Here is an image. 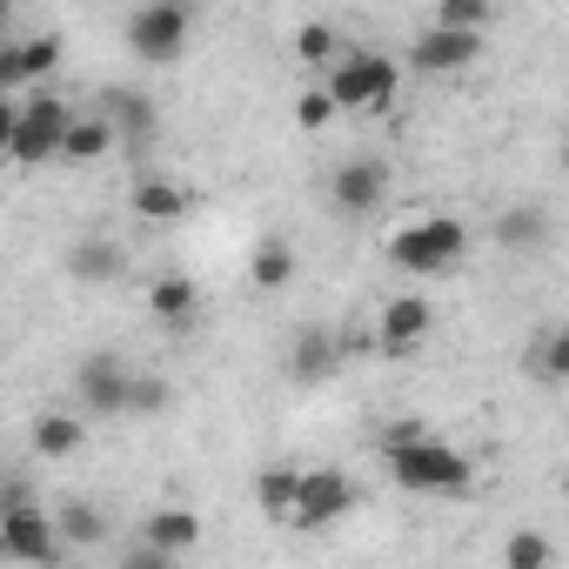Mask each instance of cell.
Wrapping results in <instances>:
<instances>
[{"label": "cell", "mask_w": 569, "mask_h": 569, "mask_svg": "<svg viewBox=\"0 0 569 569\" xmlns=\"http://www.w3.org/2000/svg\"><path fill=\"white\" fill-rule=\"evenodd\" d=\"M382 462H389V482L409 489V496H469V482H476V462L456 442L429 436L422 422H389L382 429Z\"/></svg>", "instance_id": "cell-1"}, {"label": "cell", "mask_w": 569, "mask_h": 569, "mask_svg": "<svg viewBox=\"0 0 569 569\" xmlns=\"http://www.w3.org/2000/svg\"><path fill=\"white\" fill-rule=\"evenodd\" d=\"M322 88L336 114H382L402 88V61L382 48H336V61L322 68Z\"/></svg>", "instance_id": "cell-2"}, {"label": "cell", "mask_w": 569, "mask_h": 569, "mask_svg": "<svg viewBox=\"0 0 569 569\" xmlns=\"http://www.w3.org/2000/svg\"><path fill=\"white\" fill-rule=\"evenodd\" d=\"M382 248H389V261H396L402 274H442V268H456V261L469 254V221H456V214H442V208H422V214L396 221Z\"/></svg>", "instance_id": "cell-3"}, {"label": "cell", "mask_w": 569, "mask_h": 569, "mask_svg": "<svg viewBox=\"0 0 569 569\" xmlns=\"http://www.w3.org/2000/svg\"><path fill=\"white\" fill-rule=\"evenodd\" d=\"M194 48V0H141L128 14V54L141 68H174Z\"/></svg>", "instance_id": "cell-4"}, {"label": "cell", "mask_w": 569, "mask_h": 569, "mask_svg": "<svg viewBox=\"0 0 569 569\" xmlns=\"http://www.w3.org/2000/svg\"><path fill=\"white\" fill-rule=\"evenodd\" d=\"M0 556H14V562H68L54 509H41L21 482L0 489Z\"/></svg>", "instance_id": "cell-5"}, {"label": "cell", "mask_w": 569, "mask_h": 569, "mask_svg": "<svg viewBox=\"0 0 569 569\" xmlns=\"http://www.w3.org/2000/svg\"><path fill=\"white\" fill-rule=\"evenodd\" d=\"M68 121H74V108H68L54 88H34V94H21V114H14L8 161H21V168H48V161H61V134H68Z\"/></svg>", "instance_id": "cell-6"}, {"label": "cell", "mask_w": 569, "mask_h": 569, "mask_svg": "<svg viewBox=\"0 0 569 569\" xmlns=\"http://www.w3.org/2000/svg\"><path fill=\"white\" fill-rule=\"evenodd\" d=\"M362 489L349 469L336 462H316V469H296V502H289V529H329L342 516H356Z\"/></svg>", "instance_id": "cell-7"}, {"label": "cell", "mask_w": 569, "mask_h": 569, "mask_svg": "<svg viewBox=\"0 0 569 569\" xmlns=\"http://www.w3.org/2000/svg\"><path fill=\"white\" fill-rule=\"evenodd\" d=\"M429 336H436V302H429V296H389V302L376 309L369 349H376L382 362H409V356H422Z\"/></svg>", "instance_id": "cell-8"}, {"label": "cell", "mask_w": 569, "mask_h": 569, "mask_svg": "<svg viewBox=\"0 0 569 569\" xmlns=\"http://www.w3.org/2000/svg\"><path fill=\"white\" fill-rule=\"evenodd\" d=\"M476 61H482V34H462V28H436L429 21L409 41V74H429V81H449V74H462Z\"/></svg>", "instance_id": "cell-9"}, {"label": "cell", "mask_w": 569, "mask_h": 569, "mask_svg": "<svg viewBox=\"0 0 569 569\" xmlns=\"http://www.w3.org/2000/svg\"><path fill=\"white\" fill-rule=\"evenodd\" d=\"M128 362L114 356V349H94L81 369H74V396H81V409H88V422L94 416H128Z\"/></svg>", "instance_id": "cell-10"}, {"label": "cell", "mask_w": 569, "mask_h": 569, "mask_svg": "<svg viewBox=\"0 0 569 569\" xmlns=\"http://www.w3.org/2000/svg\"><path fill=\"white\" fill-rule=\"evenodd\" d=\"M329 194H336L342 214H369V208H382V194H389V161H376V154H349V161L329 174Z\"/></svg>", "instance_id": "cell-11"}, {"label": "cell", "mask_w": 569, "mask_h": 569, "mask_svg": "<svg viewBox=\"0 0 569 569\" xmlns=\"http://www.w3.org/2000/svg\"><path fill=\"white\" fill-rule=\"evenodd\" d=\"M141 302H148V316L161 329H194V316H201V289H194V274H181V268L154 274L141 289Z\"/></svg>", "instance_id": "cell-12"}, {"label": "cell", "mask_w": 569, "mask_h": 569, "mask_svg": "<svg viewBox=\"0 0 569 569\" xmlns=\"http://www.w3.org/2000/svg\"><path fill=\"white\" fill-rule=\"evenodd\" d=\"M28 442H34L41 462H68V456H81V449H88V409H41L34 429H28Z\"/></svg>", "instance_id": "cell-13"}, {"label": "cell", "mask_w": 569, "mask_h": 569, "mask_svg": "<svg viewBox=\"0 0 569 569\" xmlns=\"http://www.w3.org/2000/svg\"><path fill=\"white\" fill-rule=\"evenodd\" d=\"M296 274H302V254L281 241V234H261V241L248 248V289L281 296V289H296Z\"/></svg>", "instance_id": "cell-14"}, {"label": "cell", "mask_w": 569, "mask_h": 569, "mask_svg": "<svg viewBox=\"0 0 569 569\" xmlns=\"http://www.w3.org/2000/svg\"><path fill=\"white\" fill-rule=\"evenodd\" d=\"M94 114H108V128L128 141V148H141L148 134H154V101L141 94V88H101V101H94Z\"/></svg>", "instance_id": "cell-15"}, {"label": "cell", "mask_w": 569, "mask_h": 569, "mask_svg": "<svg viewBox=\"0 0 569 569\" xmlns=\"http://www.w3.org/2000/svg\"><path fill=\"white\" fill-rule=\"evenodd\" d=\"M141 542H148V556L174 562L201 542V516L194 509H154V516H141Z\"/></svg>", "instance_id": "cell-16"}, {"label": "cell", "mask_w": 569, "mask_h": 569, "mask_svg": "<svg viewBox=\"0 0 569 569\" xmlns=\"http://www.w3.org/2000/svg\"><path fill=\"white\" fill-rule=\"evenodd\" d=\"M68 274H74V281H88V289H108V281H121V274H128V248H121V241H108V234H88V241H74V248H68Z\"/></svg>", "instance_id": "cell-17"}, {"label": "cell", "mask_w": 569, "mask_h": 569, "mask_svg": "<svg viewBox=\"0 0 569 569\" xmlns=\"http://www.w3.org/2000/svg\"><path fill=\"white\" fill-rule=\"evenodd\" d=\"M128 201H134V214H141L148 228H174V221L194 208V194H188L181 181H168V174H141Z\"/></svg>", "instance_id": "cell-18"}, {"label": "cell", "mask_w": 569, "mask_h": 569, "mask_svg": "<svg viewBox=\"0 0 569 569\" xmlns=\"http://www.w3.org/2000/svg\"><path fill=\"white\" fill-rule=\"evenodd\" d=\"M114 148H121V134L108 128V114L74 108V121H68V134H61V161H101V154H114Z\"/></svg>", "instance_id": "cell-19"}, {"label": "cell", "mask_w": 569, "mask_h": 569, "mask_svg": "<svg viewBox=\"0 0 569 569\" xmlns=\"http://www.w3.org/2000/svg\"><path fill=\"white\" fill-rule=\"evenodd\" d=\"M336 369H342V342H336V336H322V329L296 336V349H289V376H296V382H322V376H336Z\"/></svg>", "instance_id": "cell-20"}, {"label": "cell", "mask_w": 569, "mask_h": 569, "mask_svg": "<svg viewBox=\"0 0 569 569\" xmlns=\"http://www.w3.org/2000/svg\"><path fill=\"white\" fill-rule=\"evenodd\" d=\"M496 241H502L509 254H536V248L549 241V214H542L536 201H522V208H509V214L496 221Z\"/></svg>", "instance_id": "cell-21"}, {"label": "cell", "mask_w": 569, "mask_h": 569, "mask_svg": "<svg viewBox=\"0 0 569 569\" xmlns=\"http://www.w3.org/2000/svg\"><path fill=\"white\" fill-rule=\"evenodd\" d=\"M14 54H21V81L28 88L61 74V34H14Z\"/></svg>", "instance_id": "cell-22"}, {"label": "cell", "mask_w": 569, "mask_h": 569, "mask_svg": "<svg viewBox=\"0 0 569 569\" xmlns=\"http://www.w3.org/2000/svg\"><path fill=\"white\" fill-rule=\"evenodd\" d=\"M296 469H302V462H274V469H261V476H254V502H261V516H268V522H289Z\"/></svg>", "instance_id": "cell-23"}, {"label": "cell", "mask_w": 569, "mask_h": 569, "mask_svg": "<svg viewBox=\"0 0 569 569\" xmlns=\"http://www.w3.org/2000/svg\"><path fill=\"white\" fill-rule=\"evenodd\" d=\"M54 529H61L68 556H74V549H94V542L108 536V522H101V509H94V502H61V509H54Z\"/></svg>", "instance_id": "cell-24"}, {"label": "cell", "mask_w": 569, "mask_h": 569, "mask_svg": "<svg viewBox=\"0 0 569 569\" xmlns=\"http://www.w3.org/2000/svg\"><path fill=\"white\" fill-rule=\"evenodd\" d=\"M529 369H536L542 382H569V329H562V322H549V329L529 342Z\"/></svg>", "instance_id": "cell-25"}, {"label": "cell", "mask_w": 569, "mask_h": 569, "mask_svg": "<svg viewBox=\"0 0 569 569\" xmlns=\"http://www.w3.org/2000/svg\"><path fill=\"white\" fill-rule=\"evenodd\" d=\"M436 28H462V34H489L496 21V0H436Z\"/></svg>", "instance_id": "cell-26"}, {"label": "cell", "mask_w": 569, "mask_h": 569, "mask_svg": "<svg viewBox=\"0 0 569 569\" xmlns=\"http://www.w3.org/2000/svg\"><path fill=\"white\" fill-rule=\"evenodd\" d=\"M336 48H342V34H336L329 21H302V28H296V61H302V68H329Z\"/></svg>", "instance_id": "cell-27"}, {"label": "cell", "mask_w": 569, "mask_h": 569, "mask_svg": "<svg viewBox=\"0 0 569 569\" xmlns=\"http://www.w3.org/2000/svg\"><path fill=\"white\" fill-rule=\"evenodd\" d=\"M174 402V389L161 376H128V416H161Z\"/></svg>", "instance_id": "cell-28"}, {"label": "cell", "mask_w": 569, "mask_h": 569, "mask_svg": "<svg viewBox=\"0 0 569 569\" xmlns=\"http://www.w3.org/2000/svg\"><path fill=\"white\" fill-rule=\"evenodd\" d=\"M502 562H509V569H549V542H542L536 529H516V536L502 542Z\"/></svg>", "instance_id": "cell-29"}, {"label": "cell", "mask_w": 569, "mask_h": 569, "mask_svg": "<svg viewBox=\"0 0 569 569\" xmlns=\"http://www.w3.org/2000/svg\"><path fill=\"white\" fill-rule=\"evenodd\" d=\"M296 121H302V128H309V134H322V128H329V121H336V101H329V88H322V81H316V88H302V94H296Z\"/></svg>", "instance_id": "cell-30"}, {"label": "cell", "mask_w": 569, "mask_h": 569, "mask_svg": "<svg viewBox=\"0 0 569 569\" xmlns=\"http://www.w3.org/2000/svg\"><path fill=\"white\" fill-rule=\"evenodd\" d=\"M14 114H21V94H0V154L14 141Z\"/></svg>", "instance_id": "cell-31"}, {"label": "cell", "mask_w": 569, "mask_h": 569, "mask_svg": "<svg viewBox=\"0 0 569 569\" xmlns=\"http://www.w3.org/2000/svg\"><path fill=\"white\" fill-rule=\"evenodd\" d=\"M14 28V0H0V34H8Z\"/></svg>", "instance_id": "cell-32"}]
</instances>
